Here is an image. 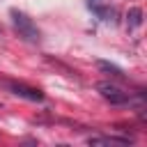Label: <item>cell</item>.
Listing matches in <instances>:
<instances>
[{"label": "cell", "instance_id": "5b68a950", "mask_svg": "<svg viewBox=\"0 0 147 147\" xmlns=\"http://www.w3.org/2000/svg\"><path fill=\"white\" fill-rule=\"evenodd\" d=\"M96 67H99L101 71L110 74V76H117V78H122V76H124L119 67H115V64H110V62H106V60H99V62H96Z\"/></svg>", "mask_w": 147, "mask_h": 147}, {"label": "cell", "instance_id": "3957f363", "mask_svg": "<svg viewBox=\"0 0 147 147\" xmlns=\"http://www.w3.org/2000/svg\"><path fill=\"white\" fill-rule=\"evenodd\" d=\"M5 87H7L11 94L23 96V99H28V101H41V99H44V94H41L37 87H28V85H23V83H5Z\"/></svg>", "mask_w": 147, "mask_h": 147}, {"label": "cell", "instance_id": "6da1fadb", "mask_svg": "<svg viewBox=\"0 0 147 147\" xmlns=\"http://www.w3.org/2000/svg\"><path fill=\"white\" fill-rule=\"evenodd\" d=\"M11 21H14V28L18 30L21 37H25L28 41H39V30L37 25L32 23V18H28L23 11L18 9H11Z\"/></svg>", "mask_w": 147, "mask_h": 147}, {"label": "cell", "instance_id": "277c9868", "mask_svg": "<svg viewBox=\"0 0 147 147\" xmlns=\"http://www.w3.org/2000/svg\"><path fill=\"white\" fill-rule=\"evenodd\" d=\"M140 23H142V9L140 7H131L126 11V25L129 28H138Z\"/></svg>", "mask_w": 147, "mask_h": 147}, {"label": "cell", "instance_id": "7a4b0ae2", "mask_svg": "<svg viewBox=\"0 0 147 147\" xmlns=\"http://www.w3.org/2000/svg\"><path fill=\"white\" fill-rule=\"evenodd\" d=\"M96 92H99L106 101H110V103H115V106H122V103H126V101H129V94H126V92H122L117 85H113V83H108V80L96 83Z\"/></svg>", "mask_w": 147, "mask_h": 147}, {"label": "cell", "instance_id": "8992f818", "mask_svg": "<svg viewBox=\"0 0 147 147\" xmlns=\"http://www.w3.org/2000/svg\"><path fill=\"white\" fill-rule=\"evenodd\" d=\"M87 2H90V5H94V2H99V0H87Z\"/></svg>", "mask_w": 147, "mask_h": 147}]
</instances>
